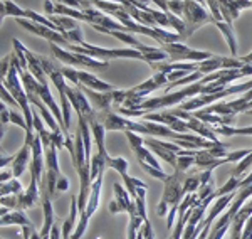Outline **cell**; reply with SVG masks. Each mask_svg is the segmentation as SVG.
<instances>
[{"label": "cell", "mask_w": 252, "mask_h": 239, "mask_svg": "<svg viewBox=\"0 0 252 239\" xmlns=\"http://www.w3.org/2000/svg\"><path fill=\"white\" fill-rule=\"evenodd\" d=\"M241 239H252V216L247 219L246 226H244V231H242V238Z\"/></svg>", "instance_id": "obj_28"}, {"label": "cell", "mask_w": 252, "mask_h": 239, "mask_svg": "<svg viewBox=\"0 0 252 239\" xmlns=\"http://www.w3.org/2000/svg\"><path fill=\"white\" fill-rule=\"evenodd\" d=\"M22 192H24V189L17 179L3 182L2 189H0V194H2V196H19V194H22Z\"/></svg>", "instance_id": "obj_17"}, {"label": "cell", "mask_w": 252, "mask_h": 239, "mask_svg": "<svg viewBox=\"0 0 252 239\" xmlns=\"http://www.w3.org/2000/svg\"><path fill=\"white\" fill-rule=\"evenodd\" d=\"M58 2L76 10H88V9H91V5H93L91 0H58Z\"/></svg>", "instance_id": "obj_23"}, {"label": "cell", "mask_w": 252, "mask_h": 239, "mask_svg": "<svg viewBox=\"0 0 252 239\" xmlns=\"http://www.w3.org/2000/svg\"><path fill=\"white\" fill-rule=\"evenodd\" d=\"M61 71H63L64 78L67 81H71L72 84H76V86L83 84V86H88V88H91V90L101 91V93L115 90L109 83H104V81L97 79L94 74H89L86 71H78V69H74V68H69V66H61Z\"/></svg>", "instance_id": "obj_6"}, {"label": "cell", "mask_w": 252, "mask_h": 239, "mask_svg": "<svg viewBox=\"0 0 252 239\" xmlns=\"http://www.w3.org/2000/svg\"><path fill=\"white\" fill-rule=\"evenodd\" d=\"M15 20H17L19 26H22L26 31H29V32H32V34L47 39V42H54V44H58V46H61V47H66V49H67L69 44H71L63 34H61V32L49 29V27L42 26V24L32 22V20H27V19H15Z\"/></svg>", "instance_id": "obj_7"}, {"label": "cell", "mask_w": 252, "mask_h": 239, "mask_svg": "<svg viewBox=\"0 0 252 239\" xmlns=\"http://www.w3.org/2000/svg\"><path fill=\"white\" fill-rule=\"evenodd\" d=\"M252 165V150L249 152V155L247 157H244V159L239 162L237 164V167H235V170H234V173L232 175H235V177H239V179H244V175H246V172H247V169H249Z\"/></svg>", "instance_id": "obj_22"}, {"label": "cell", "mask_w": 252, "mask_h": 239, "mask_svg": "<svg viewBox=\"0 0 252 239\" xmlns=\"http://www.w3.org/2000/svg\"><path fill=\"white\" fill-rule=\"evenodd\" d=\"M161 49L168 54V59L172 63H184V61H190V63H202L212 58V52L207 51H195L187 47L184 42H172V44H161Z\"/></svg>", "instance_id": "obj_5"}, {"label": "cell", "mask_w": 252, "mask_h": 239, "mask_svg": "<svg viewBox=\"0 0 252 239\" xmlns=\"http://www.w3.org/2000/svg\"><path fill=\"white\" fill-rule=\"evenodd\" d=\"M67 51L71 52H79V54L89 56V58L101 59V61H108V59H140L148 63V58L138 49H104V47H97L93 44L84 42L83 46H76V44H69Z\"/></svg>", "instance_id": "obj_2"}, {"label": "cell", "mask_w": 252, "mask_h": 239, "mask_svg": "<svg viewBox=\"0 0 252 239\" xmlns=\"http://www.w3.org/2000/svg\"><path fill=\"white\" fill-rule=\"evenodd\" d=\"M187 172H182V170H175L172 175L166 177V180L163 182V196H161V201L158 204V216H165L168 212V207H178L180 202L184 201L185 197V190H184V184L187 179Z\"/></svg>", "instance_id": "obj_1"}, {"label": "cell", "mask_w": 252, "mask_h": 239, "mask_svg": "<svg viewBox=\"0 0 252 239\" xmlns=\"http://www.w3.org/2000/svg\"><path fill=\"white\" fill-rule=\"evenodd\" d=\"M115 201L120 204L121 212H128L129 217L138 216L136 202L133 201V197L129 196V192L121 184H115Z\"/></svg>", "instance_id": "obj_9"}, {"label": "cell", "mask_w": 252, "mask_h": 239, "mask_svg": "<svg viewBox=\"0 0 252 239\" xmlns=\"http://www.w3.org/2000/svg\"><path fill=\"white\" fill-rule=\"evenodd\" d=\"M200 185H202V182H200V175H198V173L189 175V177L185 179V184H184L185 196H187V194H195V192H198Z\"/></svg>", "instance_id": "obj_19"}, {"label": "cell", "mask_w": 252, "mask_h": 239, "mask_svg": "<svg viewBox=\"0 0 252 239\" xmlns=\"http://www.w3.org/2000/svg\"><path fill=\"white\" fill-rule=\"evenodd\" d=\"M168 239H172V238H168Z\"/></svg>", "instance_id": "obj_35"}, {"label": "cell", "mask_w": 252, "mask_h": 239, "mask_svg": "<svg viewBox=\"0 0 252 239\" xmlns=\"http://www.w3.org/2000/svg\"><path fill=\"white\" fill-rule=\"evenodd\" d=\"M251 184H252V173H249V175L244 177V179H242V182H241V189H244V187H249Z\"/></svg>", "instance_id": "obj_33"}, {"label": "cell", "mask_w": 252, "mask_h": 239, "mask_svg": "<svg viewBox=\"0 0 252 239\" xmlns=\"http://www.w3.org/2000/svg\"><path fill=\"white\" fill-rule=\"evenodd\" d=\"M14 52H15V56H17V59L20 61V68H22L24 71L29 69L27 56H26V47L22 46V42H20L19 39H14Z\"/></svg>", "instance_id": "obj_20"}, {"label": "cell", "mask_w": 252, "mask_h": 239, "mask_svg": "<svg viewBox=\"0 0 252 239\" xmlns=\"http://www.w3.org/2000/svg\"><path fill=\"white\" fill-rule=\"evenodd\" d=\"M184 17L187 24V37H190L195 31H198L205 24L215 22L214 15L209 14L205 5L198 3L197 0H184Z\"/></svg>", "instance_id": "obj_3"}, {"label": "cell", "mask_w": 252, "mask_h": 239, "mask_svg": "<svg viewBox=\"0 0 252 239\" xmlns=\"http://www.w3.org/2000/svg\"><path fill=\"white\" fill-rule=\"evenodd\" d=\"M88 222H89L88 214L86 212H79V221H78V224H76V229H74V233H72L71 239H81V238H83V234L86 233Z\"/></svg>", "instance_id": "obj_21"}, {"label": "cell", "mask_w": 252, "mask_h": 239, "mask_svg": "<svg viewBox=\"0 0 252 239\" xmlns=\"http://www.w3.org/2000/svg\"><path fill=\"white\" fill-rule=\"evenodd\" d=\"M44 143L40 140V137L37 135L32 143V160H31V179H35L40 184L42 180V175H44V167H46V160H44Z\"/></svg>", "instance_id": "obj_8"}, {"label": "cell", "mask_w": 252, "mask_h": 239, "mask_svg": "<svg viewBox=\"0 0 252 239\" xmlns=\"http://www.w3.org/2000/svg\"><path fill=\"white\" fill-rule=\"evenodd\" d=\"M241 182L242 179H239V177H235L232 175L229 180L225 182V185H223L222 189H217V197H222V196H225V194H230V192H235V190H239L241 189Z\"/></svg>", "instance_id": "obj_18"}, {"label": "cell", "mask_w": 252, "mask_h": 239, "mask_svg": "<svg viewBox=\"0 0 252 239\" xmlns=\"http://www.w3.org/2000/svg\"><path fill=\"white\" fill-rule=\"evenodd\" d=\"M51 46L52 54L58 58L61 63L67 64V66H88L91 69L101 71V69H106L108 68V61H101V59H94V58H89V56L79 54V52H71L64 47L58 46L54 42H49Z\"/></svg>", "instance_id": "obj_4"}, {"label": "cell", "mask_w": 252, "mask_h": 239, "mask_svg": "<svg viewBox=\"0 0 252 239\" xmlns=\"http://www.w3.org/2000/svg\"><path fill=\"white\" fill-rule=\"evenodd\" d=\"M67 189H69V180H67V177L61 175V177H59V180H58V190H63V192H66Z\"/></svg>", "instance_id": "obj_29"}, {"label": "cell", "mask_w": 252, "mask_h": 239, "mask_svg": "<svg viewBox=\"0 0 252 239\" xmlns=\"http://www.w3.org/2000/svg\"><path fill=\"white\" fill-rule=\"evenodd\" d=\"M31 152H32V147L24 143V147L15 153V159L12 162V172H14V177L17 179L24 173V170L27 169V165H31Z\"/></svg>", "instance_id": "obj_11"}, {"label": "cell", "mask_w": 252, "mask_h": 239, "mask_svg": "<svg viewBox=\"0 0 252 239\" xmlns=\"http://www.w3.org/2000/svg\"><path fill=\"white\" fill-rule=\"evenodd\" d=\"M42 207H44V224L42 229L39 231L40 238H47L51 236V229L54 226V210H52V204H51V196L46 194L42 199Z\"/></svg>", "instance_id": "obj_12"}, {"label": "cell", "mask_w": 252, "mask_h": 239, "mask_svg": "<svg viewBox=\"0 0 252 239\" xmlns=\"http://www.w3.org/2000/svg\"><path fill=\"white\" fill-rule=\"evenodd\" d=\"M32 115H34V130L37 133L44 132V130H46V127H44V123H42L44 118H40V113H39L37 108H34V110H32Z\"/></svg>", "instance_id": "obj_26"}, {"label": "cell", "mask_w": 252, "mask_h": 239, "mask_svg": "<svg viewBox=\"0 0 252 239\" xmlns=\"http://www.w3.org/2000/svg\"><path fill=\"white\" fill-rule=\"evenodd\" d=\"M242 59V63H246V64H252V52H249L247 56H244V58H241Z\"/></svg>", "instance_id": "obj_34"}, {"label": "cell", "mask_w": 252, "mask_h": 239, "mask_svg": "<svg viewBox=\"0 0 252 239\" xmlns=\"http://www.w3.org/2000/svg\"><path fill=\"white\" fill-rule=\"evenodd\" d=\"M195 165V157L192 155H182L178 157V162H177V167L175 170H182V172H187L190 167H193Z\"/></svg>", "instance_id": "obj_24"}, {"label": "cell", "mask_w": 252, "mask_h": 239, "mask_svg": "<svg viewBox=\"0 0 252 239\" xmlns=\"http://www.w3.org/2000/svg\"><path fill=\"white\" fill-rule=\"evenodd\" d=\"M0 96H2V103H9L10 106H19V103H17V100L14 98V96H12V93L7 90L5 86H3L2 84V93H0Z\"/></svg>", "instance_id": "obj_25"}, {"label": "cell", "mask_w": 252, "mask_h": 239, "mask_svg": "<svg viewBox=\"0 0 252 239\" xmlns=\"http://www.w3.org/2000/svg\"><path fill=\"white\" fill-rule=\"evenodd\" d=\"M0 116H2V127H5V125L10 121V111L7 110L5 103L0 104Z\"/></svg>", "instance_id": "obj_27"}, {"label": "cell", "mask_w": 252, "mask_h": 239, "mask_svg": "<svg viewBox=\"0 0 252 239\" xmlns=\"http://www.w3.org/2000/svg\"><path fill=\"white\" fill-rule=\"evenodd\" d=\"M46 167L47 173H54V175L61 177V169H59V162H58V147L51 145L46 148Z\"/></svg>", "instance_id": "obj_16"}, {"label": "cell", "mask_w": 252, "mask_h": 239, "mask_svg": "<svg viewBox=\"0 0 252 239\" xmlns=\"http://www.w3.org/2000/svg\"><path fill=\"white\" fill-rule=\"evenodd\" d=\"M54 7H56V5H52V3H51V2H49V0H46V2H44V9H46V12H47V14H49V15L56 14Z\"/></svg>", "instance_id": "obj_32"}, {"label": "cell", "mask_w": 252, "mask_h": 239, "mask_svg": "<svg viewBox=\"0 0 252 239\" xmlns=\"http://www.w3.org/2000/svg\"><path fill=\"white\" fill-rule=\"evenodd\" d=\"M61 234H63V231H61L59 226H52L51 229V236H49V239H61Z\"/></svg>", "instance_id": "obj_31"}, {"label": "cell", "mask_w": 252, "mask_h": 239, "mask_svg": "<svg viewBox=\"0 0 252 239\" xmlns=\"http://www.w3.org/2000/svg\"><path fill=\"white\" fill-rule=\"evenodd\" d=\"M0 222L2 226H32V221L29 217L24 214V210H12V212H7V214H2L0 217Z\"/></svg>", "instance_id": "obj_14"}, {"label": "cell", "mask_w": 252, "mask_h": 239, "mask_svg": "<svg viewBox=\"0 0 252 239\" xmlns=\"http://www.w3.org/2000/svg\"><path fill=\"white\" fill-rule=\"evenodd\" d=\"M214 26L222 32V35L225 37L227 44H229L230 54L235 58V56H237V42H235V35H234L232 26H230V24H227L225 20H215Z\"/></svg>", "instance_id": "obj_15"}, {"label": "cell", "mask_w": 252, "mask_h": 239, "mask_svg": "<svg viewBox=\"0 0 252 239\" xmlns=\"http://www.w3.org/2000/svg\"><path fill=\"white\" fill-rule=\"evenodd\" d=\"M12 179H15L14 177V172L12 170H5V169H2V175H0V180H2V184L3 182H9Z\"/></svg>", "instance_id": "obj_30"}, {"label": "cell", "mask_w": 252, "mask_h": 239, "mask_svg": "<svg viewBox=\"0 0 252 239\" xmlns=\"http://www.w3.org/2000/svg\"><path fill=\"white\" fill-rule=\"evenodd\" d=\"M39 199V182L35 179H31V184L27 190H24L22 194L17 196V210L29 209L37 202Z\"/></svg>", "instance_id": "obj_10"}, {"label": "cell", "mask_w": 252, "mask_h": 239, "mask_svg": "<svg viewBox=\"0 0 252 239\" xmlns=\"http://www.w3.org/2000/svg\"><path fill=\"white\" fill-rule=\"evenodd\" d=\"M101 187H103V173H101L97 179L93 182L91 185V192H89V201H88V207L84 212L88 214V217L91 219L93 214L96 212L97 205H99V197H101Z\"/></svg>", "instance_id": "obj_13"}]
</instances>
